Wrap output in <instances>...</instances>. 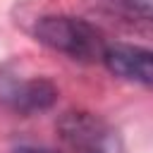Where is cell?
Masks as SVG:
<instances>
[{
	"mask_svg": "<svg viewBox=\"0 0 153 153\" xmlns=\"http://www.w3.org/2000/svg\"><path fill=\"white\" fill-rule=\"evenodd\" d=\"M33 36L45 48L62 53L69 60L88 62V65L103 62V55L108 50L105 36L93 24L79 17H65V14L41 17L33 26Z\"/></svg>",
	"mask_w": 153,
	"mask_h": 153,
	"instance_id": "1",
	"label": "cell"
},
{
	"mask_svg": "<svg viewBox=\"0 0 153 153\" xmlns=\"http://www.w3.org/2000/svg\"><path fill=\"white\" fill-rule=\"evenodd\" d=\"M57 134L69 153H127L120 131L88 110H69L57 120Z\"/></svg>",
	"mask_w": 153,
	"mask_h": 153,
	"instance_id": "2",
	"label": "cell"
},
{
	"mask_svg": "<svg viewBox=\"0 0 153 153\" xmlns=\"http://www.w3.org/2000/svg\"><path fill=\"white\" fill-rule=\"evenodd\" d=\"M57 100V86L45 76H17L0 72V103L19 115L50 110Z\"/></svg>",
	"mask_w": 153,
	"mask_h": 153,
	"instance_id": "3",
	"label": "cell"
},
{
	"mask_svg": "<svg viewBox=\"0 0 153 153\" xmlns=\"http://www.w3.org/2000/svg\"><path fill=\"white\" fill-rule=\"evenodd\" d=\"M103 65L108 67L110 74L153 91V48L129 45V43H108Z\"/></svg>",
	"mask_w": 153,
	"mask_h": 153,
	"instance_id": "4",
	"label": "cell"
},
{
	"mask_svg": "<svg viewBox=\"0 0 153 153\" xmlns=\"http://www.w3.org/2000/svg\"><path fill=\"white\" fill-rule=\"evenodd\" d=\"M120 5H124L131 14L143 17L146 22L153 24V0H117Z\"/></svg>",
	"mask_w": 153,
	"mask_h": 153,
	"instance_id": "5",
	"label": "cell"
},
{
	"mask_svg": "<svg viewBox=\"0 0 153 153\" xmlns=\"http://www.w3.org/2000/svg\"><path fill=\"white\" fill-rule=\"evenodd\" d=\"M12 153H57V151H48V148H33V146H22Z\"/></svg>",
	"mask_w": 153,
	"mask_h": 153,
	"instance_id": "6",
	"label": "cell"
}]
</instances>
